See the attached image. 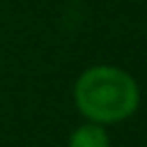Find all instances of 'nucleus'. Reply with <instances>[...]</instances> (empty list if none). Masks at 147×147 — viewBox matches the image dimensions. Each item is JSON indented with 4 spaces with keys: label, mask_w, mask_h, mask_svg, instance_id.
Segmentation results:
<instances>
[{
    "label": "nucleus",
    "mask_w": 147,
    "mask_h": 147,
    "mask_svg": "<svg viewBox=\"0 0 147 147\" xmlns=\"http://www.w3.org/2000/svg\"><path fill=\"white\" fill-rule=\"evenodd\" d=\"M67 147H110V136L103 124L85 122L71 131Z\"/></svg>",
    "instance_id": "f03ea898"
},
{
    "label": "nucleus",
    "mask_w": 147,
    "mask_h": 147,
    "mask_svg": "<svg viewBox=\"0 0 147 147\" xmlns=\"http://www.w3.org/2000/svg\"><path fill=\"white\" fill-rule=\"evenodd\" d=\"M74 103L87 122L119 124L138 110L140 87L129 71L113 64H94L74 83Z\"/></svg>",
    "instance_id": "f257e3e1"
}]
</instances>
